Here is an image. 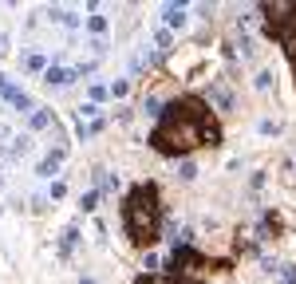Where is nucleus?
Segmentation results:
<instances>
[{"instance_id": "f257e3e1", "label": "nucleus", "mask_w": 296, "mask_h": 284, "mask_svg": "<svg viewBox=\"0 0 296 284\" xmlns=\"http://www.w3.org/2000/svg\"><path fill=\"white\" fill-rule=\"evenodd\" d=\"M217 142H221V126L209 119L206 99L198 95H182L166 103L158 126L150 131V146L158 154H190L198 146H217Z\"/></svg>"}, {"instance_id": "f03ea898", "label": "nucleus", "mask_w": 296, "mask_h": 284, "mask_svg": "<svg viewBox=\"0 0 296 284\" xmlns=\"http://www.w3.org/2000/svg\"><path fill=\"white\" fill-rule=\"evenodd\" d=\"M122 229L142 249H150L158 241V233H162V197H158L154 182H138L127 194V201H122Z\"/></svg>"}, {"instance_id": "7ed1b4c3", "label": "nucleus", "mask_w": 296, "mask_h": 284, "mask_svg": "<svg viewBox=\"0 0 296 284\" xmlns=\"http://www.w3.org/2000/svg\"><path fill=\"white\" fill-rule=\"evenodd\" d=\"M202 269H206V256L182 241L174 253H170V261H166V280H178V284L186 280V284H190V280L202 276Z\"/></svg>"}, {"instance_id": "20e7f679", "label": "nucleus", "mask_w": 296, "mask_h": 284, "mask_svg": "<svg viewBox=\"0 0 296 284\" xmlns=\"http://www.w3.org/2000/svg\"><path fill=\"white\" fill-rule=\"evenodd\" d=\"M71 79H79L75 67H59V63H52V67L44 71V83H52V87H67Z\"/></svg>"}, {"instance_id": "39448f33", "label": "nucleus", "mask_w": 296, "mask_h": 284, "mask_svg": "<svg viewBox=\"0 0 296 284\" xmlns=\"http://www.w3.org/2000/svg\"><path fill=\"white\" fill-rule=\"evenodd\" d=\"M209 103H217V111H233V95L225 83H209Z\"/></svg>"}, {"instance_id": "423d86ee", "label": "nucleus", "mask_w": 296, "mask_h": 284, "mask_svg": "<svg viewBox=\"0 0 296 284\" xmlns=\"http://www.w3.org/2000/svg\"><path fill=\"white\" fill-rule=\"evenodd\" d=\"M186 20H190V16H186L182 4H166V24H170V28H186Z\"/></svg>"}, {"instance_id": "0eeeda50", "label": "nucleus", "mask_w": 296, "mask_h": 284, "mask_svg": "<svg viewBox=\"0 0 296 284\" xmlns=\"http://www.w3.org/2000/svg\"><path fill=\"white\" fill-rule=\"evenodd\" d=\"M59 162H63V146H56V150H52V154L44 158V162H40V174H44V178H52Z\"/></svg>"}, {"instance_id": "6e6552de", "label": "nucleus", "mask_w": 296, "mask_h": 284, "mask_svg": "<svg viewBox=\"0 0 296 284\" xmlns=\"http://www.w3.org/2000/svg\"><path fill=\"white\" fill-rule=\"evenodd\" d=\"M99 131H103V122H99V119H95V122H79V138H95Z\"/></svg>"}, {"instance_id": "1a4fd4ad", "label": "nucleus", "mask_w": 296, "mask_h": 284, "mask_svg": "<svg viewBox=\"0 0 296 284\" xmlns=\"http://www.w3.org/2000/svg\"><path fill=\"white\" fill-rule=\"evenodd\" d=\"M75 241H79V229H75V225H71V229L63 233V245H59V253L67 256V253H71V245H75Z\"/></svg>"}, {"instance_id": "9d476101", "label": "nucleus", "mask_w": 296, "mask_h": 284, "mask_svg": "<svg viewBox=\"0 0 296 284\" xmlns=\"http://www.w3.org/2000/svg\"><path fill=\"white\" fill-rule=\"evenodd\" d=\"M87 28L95 32V36H103L107 32V16H87Z\"/></svg>"}, {"instance_id": "9b49d317", "label": "nucleus", "mask_w": 296, "mask_h": 284, "mask_svg": "<svg viewBox=\"0 0 296 284\" xmlns=\"http://www.w3.org/2000/svg\"><path fill=\"white\" fill-rule=\"evenodd\" d=\"M134 284H174V280H166V276H158V272H142Z\"/></svg>"}, {"instance_id": "f8f14e48", "label": "nucleus", "mask_w": 296, "mask_h": 284, "mask_svg": "<svg viewBox=\"0 0 296 284\" xmlns=\"http://www.w3.org/2000/svg\"><path fill=\"white\" fill-rule=\"evenodd\" d=\"M47 122H52V115H47V111H36V115H32V131H44Z\"/></svg>"}, {"instance_id": "ddd939ff", "label": "nucleus", "mask_w": 296, "mask_h": 284, "mask_svg": "<svg viewBox=\"0 0 296 284\" xmlns=\"http://www.w3.org/2000/svg\"><path fill=\"white\" fill-rule=\"evenodd\" d=\"M154 44H158V47H162V51H170V44H174V36H170V32H154Z\"/></svg>"}, {"instance_id": "4468645a", "label": "nucleus", "mask_w": 296, "mask_h": 284, "mask_svg": "<svg viewBox=\"0 0 296 284\" xmlns=\"http://www.w3.org/2000/svg\"><path fill=\"white\" fill-rule=\"evenodd\" d=\"M281 284H296V265H281Z\"/></svg>"}, {"instance_id": "2eb2a0df", "label": "nucleus", "mask_w": 296, "mask_h": 284, "mask_svg": "<svg viewBox=\"0 0 296 284\" xmlns=\"http://www.w3.org/2000/svg\"><path fill=\"white\" fill-rule=\"evenodd\" d=\"M273 87V71H261L257 75V91H268Z\"/></svg>"}, {"instance_id": "dca6fc26", "label": "nucleus", "mask_w": 296, "mask_h": 284, "mask_svg": "<svg viewBox=\"0 0 296 284\" xmlns=\"http://www.w3.org/2000/svg\"><path fill=\"white\" fill-rule=\"evenodd\" d=\"M95 201H99V190H91V194H83V201H79V205H83V210H95Z\"/></svg>"}, {"instance_id": "f3484780", "label": "nucleus", "mask_w": 296, "mask_h": 284, "mask_svg": "<svg viewBox=\"0 0 296 284\" xmlns=\"http://www.w3.org/2000/svg\"><path fill=\"white\" fill-rule=\"evenodd\" d=\"M142 111H146V115H162V103H158V99H146V103H142Z\"/></svg>"}, {"instance_id": "a211bd4d", "label": "nucleus", "mask_w": 296, "mask_h": 284, "mask_svg": "<svg viewBox=\"0 0 296 284\" xmlns=\"http://www.w3.org/2000/svg\"><path fill=\"white\" fill-rule=\"evenodd\" d=\"M182 178L193 182V178H198V166H193V162H182Z\"/></svg>"}, {"instance_id": "6ab92c4d", "label": "nucleus", "mask_w": 296, "mask_h": 284, "mask_svg": "<svg viewBox=\"0 0 296 284\" xmlns=\"http://www.w3.org/2000/svg\"><path fill=\"white\" fill-rule=\"evenodd\" d=\"M127 91H131V87H127V79H118L115 87H111V95H115V99H122V95H127Z\"/></svg>"}, {"instance_id": "aec40b11", "label": "nucleus", "mask_w": 296, "mask_h": 284, "mask_svg": "<svg viewBox=\"0 0 296 284\" xmlns=\"http://www.w3.org/2000/svg\"><path fill=\"white\" fill-rule=\"evenodd\" d=\"M83 284H95V280H91V276H83Z\"/></svg>"}, {"instance_id": "412c9836", "label": "nucleus", "mask_w": 296, "mask_h": 284, "mask_svg": "<svg viewBox=\"0 0 296 284\" xmlns=\"http://www.w3.org/2000/svg\"><path fill=\"white\" fill-rule=\"evenodd\" d=\"M0 56H4V40H0Z\"/></svg>"}]
</instances>
